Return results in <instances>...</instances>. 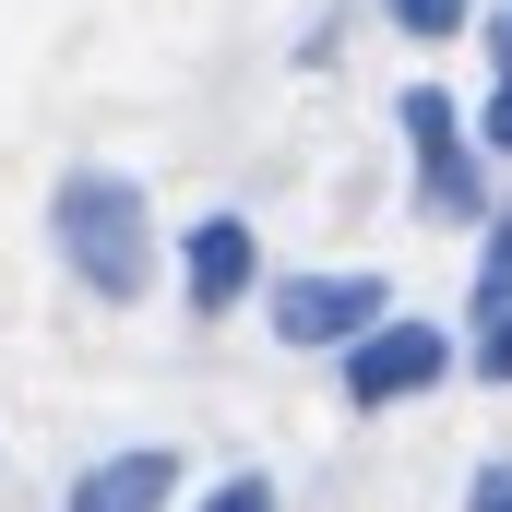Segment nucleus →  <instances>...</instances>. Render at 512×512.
<instances>
[{"label": "nucleus", "mask_w": 512, "mask_h": 512, "mask_svg": "<svg viewBox=\"0 0 512 512\" xmlns=\"http://www.w3.org/2000/svg\"><path fill=\"white\" fill-rule=\"evenodd\" d=\"M48 251L60 274L96 298V310H131V298H155V203H143V179L131 167H60V191H48Z\"/></svg>", "instance_id": "nucleus-1"}, {"label": "nucleus", "mask_w": 512, "mask_h": 512, "mask_svg": "<svg viewBox=\"0 0 512 512\" xmlns=\"http://www.w3.org/2000/svg\"><path fill=\"white\" fill-rule=\"evenodd\" d=\"M453 370H465V334H453V322H429V310H382V322L334 358V393H346V417H393V405L441 393Z\"/></svg>", "instance_id": "nucleus-2"}, {"label": "nucleus", "mask_w": 512, "mask_h": 512, "mask_svg": "<svg viewBox=\"0 0 512 512\" xmlns=\"http://www.w3.org/2000/svg\"><path fill=\"white\" fill-rule=\"evenodd\" d=\"M393 131H405V179H417V215H429V227H489V155H477L465 108H453L441 84H405Z\"/></svg>", "instance_id": "nucleus-3"}, {"label": "nucleus", "mask_w": 512, "mask_h": 512, "mask_svg": "<svg viewBox=\"0 0 512 512\" xmlns=\"http://www.w3.org/2000/svg\"><path fill=\"white\" fill-rule=\"evenodd\" d=\"M393 310V274H370V262H310V274H262V322H274V346L286 358H346L370 322Z\"/></svg>", "instance_id": "nucleus-4"}, {"label": "nucleus", "mask_w": 512, "mask_h": 512, "mask_svg": "<svg viewBox=\"0 0 512 512\" xmlns=\"http://www.w3.org/2000/svg\"><path fill=\"white\" fill-rule=\"evenodd\" d=\"M251 298H262V227L239 203L191 215V227H179V310H191V322H227V310H251Z\"/></svg>", "instance_id": "nucleus-5"}, {"label": "nucleus", "mask_w": 512, "mask_h": 512, "mask_svg": "<svg viewBox=\"0 0 512 512\" xmlns=\"http://www.w3.org/2000/svg\"><path fill=\"white\" fill-rule=\"evenodd\" d=\"M179 489H191V465H179L167 441H131V453L72 465V477H60V512H179Z\"/></svg>", "instance_id": "nucleus-6"}, {"label": "nucleus", "mask_w": 512, "mask_h": 512, "mask_svg": "<svg viewBox=\"0 0 512 512\" xmlns=\"http://www.w3.org/2000/svg\"><path fill=\"white\" fill-rule=\"evenodd\" d=\"M393 36H417V48H441V36H465L477 24V0H370Z\"/></svg>", "instance_id": "nucleus-7"}, {"label": "nucleus", "mask_w": 512, "mask_h": 512, "mask_svg": "<svg viewBox=\"0 0 512 512\" xmlns=\"http://www.w3.org/2000/svg\"><path fill=\"white\" fill-rule=\"evenodd\" d=\"M465 382L512 393V310H477V322H465Z\"/></svg>", "instance_id": "nucleus-8"}, {"label": "nucleus", "mask_w": 512, "mask_h": 512, "mask_svg": "<svg viewBox=\"0 0 512 512\" xmlns=\"http://www.w3.org/2000/svg\"><path fill=\"white\" fill-rule=\"evenodd\" d=\"M465 131H477V155H489V167H512V60L489 72V96L465 108Z\"/></svg>", "instance_id": "nucleus-9"}, {"label": "nucleus", "mask_w": 512, "mask_h": 512, "mask_svg": "<svg viewBox=\"0 0 512 512\" xmlns=\"http://www.w3.org/2000/svg\"><path fill=\"white\" fill-rule=\"evenodd\" d=\"M477 310H512V215L477 227Z\"/></svg>", "instance_id": "nucleus-10"}, {"label": "nucleus", "mask_w": 512, "mask_h": 512, "mask_svg": "<svg viewBox=\"0 0 512 512\" xmlns=\"http://www.w3.org/2000/svg\"><path fill=\"white\" fill-rule=\"evenodd\" d=\"M191 512H286V489H274L262 465H227V477H215V489H203Z\"/></svg>", "instance_id": "nucleus-11"}, {"label": "nucleus", "mask_w": 512, "mask_h": 512, "mask_svg": "<svg viewBox=\"0 0 512 512\" xmlns=\"http://www.w3.org/2000/svg\"><path fill=\"white\" fill-rule=\"evenodd\" d=\"M465 512H512V453H489V465L465 477Z\"/></svg>", "instance_id": "nucleus-12"}, {"label": "nucleus", "mask_w": 512, "mask_h": 512, "mask_svg": "<svg viewBox=\"0 0 512 512\" xmlns=\"http://www.w3.org/2000/svg\"><path fill=\"white\" fill-rule=\"evenodd\" d=\"M489 60H512V0H501V12H489Z\"/></svg>", "instance_id": "nucleus-13"}]
</instances>
